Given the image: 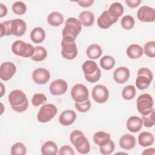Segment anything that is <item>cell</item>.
<instances>
[{
  "label": "cell",
  "instance_id": "obj_7",
  "mask_svg": "<svg viewBox=\"0 0 155 155\" xmlns=\"http://www.w3.org/2000/svg\"><path fill=\"white\" fill-rule=\"evenodd\" d=\"M137 111L142 115L148 114L153 110V99L148 93H143L139 96L136 100Z\"/></svg>",
  "mask_w": 155,
  "mask_h": 155
},
{
  "label": "cell",
  "instance_id": "obj_37",
  "mask_svg": "<svg viewBox=\"0 0 155 155\" xmlns=\"http://www.w3.org/2000/svg\"><path fill=\"white\" fill-rule=\"evenodd\" d=\"M12 8L13 13L18 15H24L27 11V6L22 1H16L14 2Z\"/></svg>",
  "mask_w": 155,
  "mask_h": 155
},
{
  "label": "cell",
  "instance_id": "obj_1",
  "mask_svg": "<svg viewBox=\"0 0 155 155\" xmlns=\"http://www.w3.org/2000/svg\"><path fill=\"white\" fill-rule=\"evenodd\" d=\"M8 100L12 108L16 112H24L28 108L27 97L22 90H12L8 94Z\"/></svg>",
  "mask_w": 155,
  "mask_h": 155
},
{
  "label": "cell",
  "instance_id": "obj_3",
  "mask_svg": "<svg viewBox=\"0 0 155 155\" xmlns=\"http://www.w3.org/2000/svg\"><path fill=\"white\" fill-rule=\"evenodd\" d=\"M61 54L64 58L68 60L74 59L78 54V48L75 39L70 37H62L61 41Z\"/></svg>",
  "mask_w": 155,
  "mask_h": 155
},
{
  "label": "cell",
  "instance_id": "obj_41",
  "mask_svg": "<svg viewBox=\"0 0 155 155\" xmlns=\"http://www.w3.org/2000/svg\"><path fill=\"white\" fill-rule=\"evenodd\" d=\"M11 24L12 20H8L1 22L0 24V30H1V37L3 36L12 35L11 32Z\"/></svg>",
  "mask_w": 155,
  "mask_h": 155
},
{
  "label": "cell",
  "instance_id": "obj_20",
  "mask_svg": "<svg viewBox=\"0 0 155 155\" xmlns=\"http://www.w3.org/2000/svg\"><path fill=\"white\" fill-rule=\"evenodd\" d=\"M143 125V122L141 118L138 116H132L130 117L126 123L127 129L132 132L136 133L140 130Z\"/></svg>",
  "mask_w": 155,
  "mask_h": 155
},
{
  "label": "cell",
  "instance_id": "obj_23",
  "mask_svg": "<svg viewBox=\"0 0 155 155\" xmlns=\"http://www.w3.org/2000/svg\"><path fill=\"white\" fill-rule=\"evenodd\" d=\"M79 21L81 25L85 27H90L94 23V16L90 11H82L79 15Z\"/></svg>",
  "mask_w": 155,
  "mask_h": 155
},
{
  "label": "cell",
  "instance_id": "obj_31",
  "mask_svg": "<svg viewBox=\"0 0 155 155\" xmlns=\"http://www.w3.org/2000/svg\"><path fill=\"white\" fill-rule=\"evenodd\" d=\"M47 56V50L42 46H36L35 47V53L31 59L36 62H40L44 60Z\"/></svg>",
  "mask_w": 155,
  "mask_h": 155
},
{
  "label": "cell",
  "instance_id": "obj_40",
  "mask_svg": "<svg viewBox=\"0 0 155 155\" xmlns=\"http://www.w3.org/2000/svg\"><path fill=\"white\" fill-rule=\"evenodd\" d=\"M145 54L150 58L155 57V42L153 41L147 42L143 48Z\"/></svg>",
  "mask_w": 155,
  "mask_h": 155
},
{
  "label": "cell",
  "instance_id": "obj_36",
  "mask_svg": "<svg viewBox=\"0 0 155 155\" xmlns=\"http://www.w3.org/2000/svg\"><path fill=\"white\" fill-rule=\"evenodd\" d=\"M120 24L124 29L130 30L134 26V19L131 15H125L121 19Z\"/></svg>",
  "mask_w": 155,
  "mask_h": 155
},
{
  "label": "cell",
  "instance_id": "obj_16",
  "mask_svg": "<svg viewBox=\"0 0 155 155\" xmlns=\"http://www.w3.org/2000/svg\"><path fill=\"white\" fill-rule=\"evenodd\" d=\"M27 25L24 21L21 19H12V35L16 36H22L25 33Z\"/></svg>",
  "mask_w": 155,
  "mask_h": 155
},
{
  "label": "cell",
  "instance_id": "obj_34",
  "mask_svg": "<svg viewBox=\"0 0 155 155\" xmlns=\"http://www.w3.org/2000/svg\"><path fill=\"white\" fill-rule=\"evenodd\" d=\"M27 149L25 145L22 142H16L11 148L12 155H25Z\"/></svg>",
  "mask_w": 155,
  "mask_h": 155
},
{
  "label": "cell",
  "instance_id": "obj_21",
  "mask_svg": "<svg viewBox=\"0 0 155 155\" xmlns=\"http://www.w3.org/2000/svg\"><path fill=\"white\" fill-rule=\"evenodd\" d=\"M154 141V135L149 131H142L138 136V143L142 147L151 145Z\"/></svg>",
  "mask_w": 155,
  "mask_h": 155
},
{
  "label": "cell",
  "instance_id": "obj_45",
  "mask_svg": "<svg viewBox=\"0 0 155 155\" xmlns=\"http://www.w3.org/2000/svg\"><path fill=\"white\" fill-rule=\"evenodd\" d=\"M142 2L141 0H126L125 3L131 8H135L137 7Z\"/></svg>",
  "mask_w": 155,
  "mask_h": 155
},
{
  "label": "cell",
  "instance_id": "obj_29",
  "mask_svg": "<svg viewBox=\"0 0 155 155\" xmlns=\"http://www.w3.org/2000/svg\"><path fill=\"white\" fill-rule=\"evenodd\" d=\"M82 69L84 75H91L94 73L99 68L94 61L92 60H88L84 62L82 65Z\"/></svg>",
  "mask_w": 155,
  "mask_h": 155
},
{
  "label": "cell",
  "instance_id": "obj_15",
  "mask_svg": "<svg viewBox=\"0 0 155 155\" xmlns=\"http://www.w3.org/2000/svg\"><path fill=\"white\" fill-rule=\"evenodd\" d=\"M117 19V18L111 16L107 10H105L99 16L97 20V24L101 28L107 29L116 22Z\"/></svg>",
  "mask_w": 155,
  "mask_h": 155
},
{
  "label": "cell",
  "instance_id": "obj_42",
  "mask_svg": "<svg viewBox=\"0 0 155 155\" xmlns=\"http://www.w3.org/2000/svg\"><path fill=\"white\" fill-rule=\"evenodd\" d=\"M75 108L78 111L81 113H85L88 111L91 108V102L88 99L87 101L81 102H75L74 103Z\"/></svg>",
  "mask_w": 155,
  "mask_h": 155
},
{
  "label": "cell",
  "instance_id": "obj_22",
  "mask_svg": "<svg viewBox=\"0 0 155 155\" xmlns=\"http://www.w3.org/2000/svg\"><path fill=\"white\" fill-rule=\"evenodd\" d=\"M126 53L130 58L132 59H136L140 58L142 56L143 53V50L140 45L133 44H131L127 47Z\"/></svg>",
  "mask_w": 155,
  "mask_h": 155
},
{
  "label": "cell",
  "instance_id": "obj_11",
  "mask_svg": "<svg viewBox=\"0 0 155 155\" xmlns=\"http://www.w3.org/2000/svg\"><path fill=\"white\" fill-rule=\"evenodd\" d=\"M137 16L142 22H154L155 20V10L150 6L143 5L138 9Z\"/></svg>",
  "mask_w": 155,
  "mask_h": 155
},
{
  "label": "cell",
  "instance_id": "obj_39",
  "mask_svg": "<svg viewBox=\"0 0 155 155\" xmlns=\"http://www.w3.org/2000/svg\"><path fill=\"white\" fill-rule=\"evenodd\" d=\"M47 100V97L44 94L38 93L33 95L31 99V104L35 107H38L40 105L44 104Z\"/></svg>",
  "mask_w": 155,
  "mask_h": 155
},
{
  "label": "cell",
  "instance_id": "obj_46",
  "mask_svg": "<svg viewBox=\"0 0 155 155\" xmlns=\"http://www.w3.org/2000/svg\"><path fill=\"white\" fill-rule=\"evenodd\" d=\"M94 2L93 0H82V1H78L77 3L81 7H88L91 6Z\"/></svg>",
  "mask_w": 155,
  "mask_h": 155
},
{
  "label": "cell",
  "instance_id": "obj_33",
  "mask_svg": "<svg viewBox=\"0 0 155 155\" xmlns=\"http://www.w3.org/2000/svg\"><path fill=\"white\" fill-rule=\"evenodd\" d=\"M136 93V88L133 85H128L125 86L122 91V97L127 101L133 99Z\"/></svg>",
  "mask_w": 155,
  "mask_h": 155
},
{
  "label": "cell",
  "instance_id": "obj_43",
  "mask_svg": "<svg viewBox=\"0 0 155 155\" xmlns=\"http://www.w3.org/2000/svg\"><path fill=\"white\" fill-rule=\"evenodd\" d=\"M101 76V70L99 68L94 73L91 75H84V77L88 82L90 83H94L98 81Z\"/></svg>",
  "mask_w": 155,
  "mask_h": 155
},
{
  "label": "cell",
  "instance_id": "obj_30",
  "mask_svg": "<svg viewBox=\"0 0 155 155\" xmlns=\"http://www.w3.org/2000/svg\"><path fill=\"white\" fill-rule=\"evenodd\" d=\"M110 139V134L104 131H97L93 135V141L97 145H102Z\"/></svg>",
  "mask_w": 155,
  "mask_h": 155
},
{
  "label": "cell",
  "instance_id": "obj_27",
  "mask_svg": "<svg viewBox=\"0 0 155 155\" xmlns=\"http://www.w3.org/2000/svg\"><path fill=\"white\" fill-rule=\"evenodd\" d=\"M48 23L53 27H58L64 22L63 15L58 12H53L47 16Z\"/></svg>",
  "mask_w": 155,
  "mask_h": 155
},
{
  "label": "cell",
  "instance_id": "obj_12",
  "mask_svg": "<svg viewBox=\"0 0 155 155\" xmlns=\"http://www.w3.org/2000/svg\"><path fill=\"white\" fill-rule=\"evenodd\" d=\"M16 71V65L12 62H4L0 65V78L5 81L10 79Z\"/></svg>",
  "mask_w": 155,
  "mask_h": 155
},
{
  "label": "cell",
  "instance_id": "obj_4",
  "mask_svg": "<svg viewBox=\"0 0 155 155\" xmlns=\"http://www.w3.org/2000/svg\"><path fill=\"white\" fill-rule=\"evenodd\" d=\"M82 25L79 19L75 18H68L65 22V26L62 30V37H70L76 39L79 33L81 31Z\"/></svg>",
  "mask_w": 155,
  "mask_h": 155
},
{
  "label": "cell",
  "instance_id": "obj_32",
  "mask_svg": "<svg viewBox=\"0 0 155 155\" xmlns=\"http://www.w3.org/2000/svg\"><path fill=\"white\" fill-rule=\"evenodd\" d=\"M100 66L105 70H110L115 65L114 59L109 55L104 56L100 60Z\"/></svg>",
  "mask_w": 155,
  "mask_h": 155
},
{
  "label": "cell",
  "instance_id": "obj_2",
  "mask_svg": "<svg viewBox=\"0 0 155 155\" xmlns=\"http://www.w3.org/2000/svg\"><path fill=\"white\" fill-rule=\"evenodd\" d=\"M70 140L80 154H85L90 152V142L81 130H73L70 135Z\"/></svg>",
  "mask_w": 155,
  "mask_h": 155
},
{
  "label": "cell",
  "instance_id": "obj_6",
  "mask_svg": "<svg viewBox=\"0 0 155 155\" xmlns=\"http://www.w3.org/2000/svg\"><path fill=\"white\" fill-rule=\"evenodd\" d=\"M153 78L152 71L148 68H140L137 71L136 86L139 90H145L149 87Z\"/></svg>",
  "mask_w": 155,
  "mask_h": 155
},
{
  "label": "cell",
  "instance_id": "obj_5",
  "mask_svg": "<svg viewBox=\"0 0 155 155\" xmlns=\"http://www.w3.org/2000/svg\"><path fill=\"white\" fill-rule=\"evenodd\" d=\"M12 52L24 58L31 57L35 53V47L30 44L25 42L21 40L15 41L12 45Z\"/></svg>",
  "mask_w": 155,
  "mask_h": 155
},
{
  "label": "cell",
  "instance_id": "obj_13",
  "mask_svg": "<svg viewBox=\"0 0 155 155\" xmlns=\"http://www.w3.org/2000/svg\"><path fill=\"white\" fill-rule=\"evenodd\" d=\"M67 88L68 85L65 80L58 79L51 82L49 87V90L51 94L58 96L64 94L67 91Z\"/></svg>",
  "mask_w": 155,
  "mask_h": 155
},
{
  "label": "cell",
  "instance_id": "obj_44",
  "mask_svg": "<svg viewBox=\"0 0 155 155\" xmlns=\"http://www.w3.org/2000/svg\"><path fill=\"white\" fill-rule=\"evenodd\" d=\"M74 151L73 149L69 145H64L62 146L59 151V155H74Z\"/></svg>",
  "mask_w": 155,
  "mask_h": 155
},
{
  "label": "cell",
  "instance_id": "obj_17",
  "mask_svg": "<svg viewBox=\"0 0 155 155\" xmlns=\"http://www.w3.org/2000/svg\"><path fill=\"white\" fill-rule=\"evenodd\" d=\"M130 76V70L125 67H119L117 68L113 73L114 80L118 84L126 82L128 80Z\"/></svg>",
  "mask_w": 155,
  "mask_h": 155
},
{
  "label": "cell",
  "instance_id": "obj_9",
  "mask_svg": "<svg viewBox=\"0 0 155 155\" xmlns=\"http://www.w3.org/2000/svg\"><path fill=\"white\" fill-rule=\"evenodd\" d=\"M71 96L75 102H84L88 99L89 91L85 85L76 84L71 90Z\"/></svg>",
  "mask_w": 155,
  "mask_h": 155
},
{
  "label": "cell",
  "instance_id": "obj_18",
  "mask_svg": "<svg viewBox=\"0 0 155 155\" xmlns=\"http://www.w3.org/2000/svg\"><path fill=\"white\" fill-rule=\"evenodd\" d=\"M76 119V113L71 110H67L61 113L59 117V123L64 126H68L74 123Z\"/></svg>",
  "mask_w": 155,
  "mask_h": 155
},
{
  "label": "cell",
  "instance_id": "obj_24",
  "mask_svg": "<svg viewBox=\"0 0 155 155\" xmlns=\"http://www.w3.org/2000/svg\"><path fill=\"white\" fill-rule=\"evenodd\" d=\"M45 38V30L39 27L34 28L30 33V39L35 44H39L44 41Z\"/></svg>",
  "mask_w": 155,
  "mask_h": 155
},
{
  "label": "cell",
  "instance_id": "obj_14",
  "mask_svg": "<svg viewBox=\"0 0 155 155\" xmlns=\"http://www.w3.org/2000/svg\"><path fill=\"white\" fill-rule=\"evenodd\" d=\"M50 78V74L48 70L44 68L35 69L32 73V79L37 84H45Z\"/></svg>",
  "mask_w": 155,
  "mask_h": 155
},
{
  "label": "cell",
  "instance_id": "obj_19",
  "mask_svg": "<svg viewBox=\"0 0 155 155\" xmlns=\"http://www.w3.org/2000/svg\"><path fill=\"white\" fill-rule=\"evenodd\" d=\"M119 143L120 148L122 149L130 150L135 147L136 144V140L133 135L126 134L119 138Z\"/></svg>",
  "mask_w": 155,
  "mask_h": 155
},
{
  "label": "cell",
  "instance_id": "obj_38",
  "mask_svg": "<svg viewBox=\"0 0 155 155\" xmlns=\"http://www.w3.org/2000/svg\"><path fill=\"white\" fill-rule=\"evenodd\" d=\"M143 124L145 127H152L155 124L154 110H153L148 114L142 115Z\"/></svg>",
  "mask_w": 155,
  "mask_h": 155
},
{
  "label": "cell",
  "instance_id": "obj_47",
  "mask_svg": "<svg viewBox=\"0 0 155 155\" xmlns=\"http://www.w3.org/2000/svg\"><path fill=\"white\" fill-rule=\"evenodd\" d=\"M7 13V8L2 3H0V17L2 18Z\"/></svg>",
  "mask_w": 155,
  "mask_h": 155
},
{
  "label": "cell",
  "instance_id": "obj_8",
  "mask_svg": "<svg viewBox=\"0 0 155 155\" xmlns=\"http://www.w3.org/2000/svg\"><path fill=\"white\" fill-rule=\"evenodd\" d=\"M58 108L52 104L42 105L37 114V119L41 123H46L51 120L57 114Z\"/></svg>",
  "mask_w": 155,
  "mask_h": 155
},
{
  "label": "cell",
  "instance_id": "obj_49",
  "mask_svg": "<svg viewBox=\"0 0 155 155\" xmlns=\"http://www.w3.org/2000/svg\"><path fill=\"white\" fill-rule=\"evenodd\" d=\"M1 95H0V97H2L5 91V87H4V85H3L2 83H1Z\"/></svg>",
  "mask_w": 155,
  "mask_h": 155
},
{
  "label": "cell",
  "instance_id": "obj_35",
  "mask_svg": "<svg viewBox=\"0 0 155 155\" xmlns=\"http://www.w3.org/2000/svg\"><path fill=\"white\" fill-rule=\"evenodd\" d=\"M115 148V144L114 142L110 139L106 143L99 146L100 153L103 155H108L111 154Z\"/></svg>",
  "mask_w": 155,
  "mask_h": 155
},
{
  "label": "cell",
  "instance_id": "obj_26",
  "mask_svg": "<svg viewBox=\"0 0 155 155\" xmlns=\"http://www.w3.org/2000/svg\"><path fill=\"white\" fill-rule=\"evenodd\" d=\"M87 56L91 59H96L102 54V50L101 46L96 44L90 45L86 50Z\"/></svg>",
  "mask_w": 155,
  "mask_h": 155
},
{
  "label": "cell",
  "instance_id": "obj_28",
  "mask_svg": "<svg viewBox=\"0 0 155 155\" xmlns=\"http://www.w3.org/2000/svg\"><path fill=\"white\" fill-rule=\"evenodd\" d=\"M107 11L111 16L118 19L123 14L124 8L122 4L119 2H114L110 5Z\"/></svg>",
  "mask_w": 155,
  "mask_h": 155
},
{
  "label": "cell",
  "instance_id": "obj_10",
  "mask_svg": "<svg viewBox=\"0 0 155 155\" xmlns=\"http://www.w3.org/2000/svg\"><path fill=\"white\" fill-rule=\"evenodd\" d=\"M91 95L94 101L99 104H102L108 99L109 92L105 85L98 84L93 87Z\"/></svg>",
  "mask_w": 155,
  "mask_h": 155
},
{
  "label": "cell",
  "instance_id": "obj_25",
  "mask_svg": "<svg viewBox=\"0 0 155 155\" xmlns=\"http://www.w3.org/2000/svg\"><path fill=\"white\" fill-rule=\"evenodd\" d=\"M58 151L57 145L51 140L45 142L41 147V153L44 155H56Z\"/></svg>",
  "mask_w": 155,
  "mask_h": 155
},
{
  "label": "cell",
  "instance_id": "obj_48",
  "mask_svg": "<svg viewBox=\"0 0 155 155\" xmlns=\"http://www.w3.org/2000/svg\"><path fill=\"white\" fill-rule=\"evenodd\" d=\"M142 154L143 155H145V154L154 155L155 154V149L154 148H150L146 149L142 152Z\"/></svg>",
  "mask_w": 155,
  "mask_h": 155
}]
</instances>
